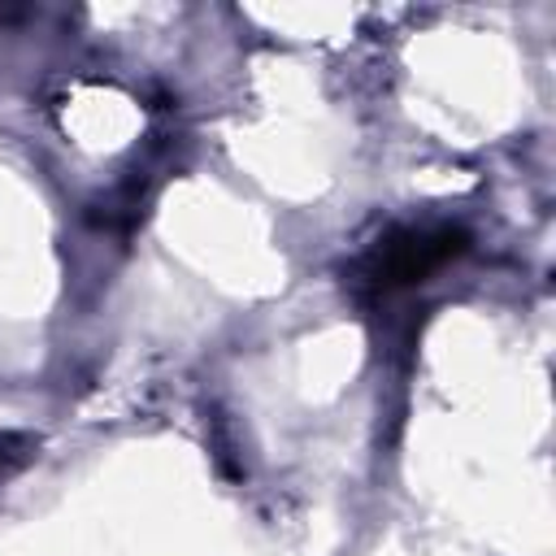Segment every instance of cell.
<instances>
[{"instance_id":"1","label":"cell","mask_w":556,"mask_h":556,"mask_svg":"<svg viewBox=\"0 0 556 556\" xmlns=\"http://www.w3.org/2000/svg\"><path fill=\"white\" fill-rule=\"evenodd\" d=\"M469 248V235L460 226H434V230H400L378 243L369 256V282L378 291H395L408 282L430 278L447 261H456Z\"/></svg>"}]
</instances>
